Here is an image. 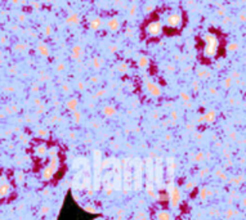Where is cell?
Returning a JSON list of instances; mask_svg holds the SVG:
<instances>
[{"label":"cell","mask_w":246,"mask_h":220,"mask_svg":"<svg viewBox=\"0 0 246 220\" xmlns=\"http://www.w3.org/2000/svg\"><path fill=\"white\" fill-rule=\"evenodd\" d=\"M182 22H183V18H182V16L179 13H171L165 18V25L168 27H171V29L180 27Z\"/></svg>","instance_id":"cell-3"},{"label":"cell","mask_w":246,"mask_h":220,"mask_svg":"<svg viewBox=\"0 0 246 220\" xmlns=\"http://www.w3.org/2000/svg\"><path fill=\"white\" fill-rule=\"evenodd\" d=\"M72 55H74V57H79V55H83V50H81V48L79 47V45H76V47L74 48Z\"/></svg>","instance_id":"cell-6"},{"label":"cell","mask_w":246,"mask_h":220,"mask_svg":"<svg viewBox=\"0 0 246 220\" xmlns=\"http://www.w3.org/2000/svg\"><path fill=\"white\" fill-rule=\"evenodd\" d=\"M102 25H103V21H102L99 17H93L92 19H89V26H90V29L94 30V31H98V30L102 27Z\"/></svg>","instance_id":"cell-5"},{"label":"cell","mask_w":246,"mask_h":220,"mask_svg":"<svg viewBox=\"0 0 246 220\" xmlns=\"http://www.w3.org/2000/svg\"><path fill=\"white\" fill-rule=\"evenodd\" d=\"M146 34L151 37H157L162 34V25H161L160 21H155L151 22V23L147 25L146 27Z\"/></svg>","instance_id":"cell-2"},{"label":"cell","mask_w":246,"mask_h":220,"mask_svg":"<svg viewBox=\"0 0 246 220\" xmlns=\"http://www.w3.org/2000/svg\"><path fill=\"white\" fill-rule=\"evenodd\" d=\"M139 65L142 66V67L147 66L148 65V58L147 57H142V58H140V61H139Z\"/></svg>","instance_id":"cell-8"},{"label":"cell","mask_w":246,"mask_h":220,"mask_svg":"<svg viewBox=\"0 0 246 220\" xmlns=\"http://www.w3.org/2000/svg\"><path fill=\"white\" fill-rule=\"evenodd\" d=\"M107 29H108L110 31H112V32L119 31V29H120V21L117 18H110L108 21H107Z\"/></svg>","instance_id":"cell-4"},{"label":"cell","mask_w":246,"mask_h":220,"mask_svg":"<svg viewBox=\"0 0 246 220\" xmlns=\"http://www.w3.org/2000/svg\"><path fill=\"white\" fill-rule=\"evenodd\" d=\"M219 48V40L211 32H207L204 35V55L207 58H211L217 54Z\"/></svg>","instance_id":"cell-1"},{"label":"cell","mask_w":246,"mask_h":220,"mask_svg":"<svg viewBox=\"0 0 246 220\" xmlns=\"http://www.w3.org/2000/svg\"><path fill=\"white\" fill-rule=\"evenodd\" d=\"M70 23H78L79 22V17L76 16V14H74V16H70L68 17V19H67Z\"/></svg>","instance_id":"cell-7"}]
</instances>
